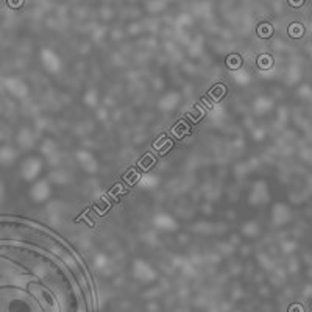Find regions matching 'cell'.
<instances>
[{"label":"cell","mask_w":312,"mask_h":312,"mask_svg":"<svg viewBox=\"0 0 312 312\" xmlns=\"http://www.w3.org/2000/svg\"><path fill=\"white\" fill-rule=\"evenodd\" d=\"M272 31H273V28L268 25V23H261V25L257 27V34L261 38H270L272 36Z\"/></svg>","instance_id":"6da1fadb"},{"label":"cell","mask_w":312,"mask_h":312,"mask_svg":"<svg viewBox=\"0 0 312 312\" xmlns=\"http://www.w3.org/2000/svg\"><path fill=\"white\" fill-rule=\"evenodd\" d=\"M289 33H290V36L300 38L303 34V27L301 25H290L289 27Z\"/></svg>","instance_id":"7a4b0ae2"},{"label":"cell","mask_w":312,"mask_h":312,"mask_svg":"<svg viewBox=\"0 0 312 312\" xmlns=\"http://www.w3.org/2000/svg\"><path fill=\"white\" fill-rule=\"evenodd\" d=\"M289 3H290V5H293V7H298V5H301L303 2H295V3H293V2H289Z\"/></svg>","instance_id":"3957f363"}]
</instances>
